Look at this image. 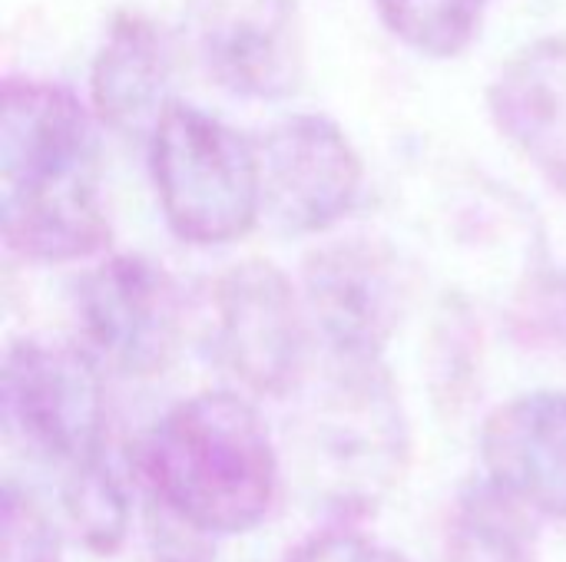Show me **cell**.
Listing matches in <instances>:
<instances>
[{"label": "cell", "instance_id": "8fae6325", "mask_svg": "<svg viewBox=\"0 0 566 562\" xmlns=\"http://www.w3.org/2000/svg\"><path fill=\"white\" fill-rule=\"evenodd\" d=\"M488 113L507 146L566 199V36L514 50L488 86Z\"/></svg>", "mask_w": 566, "mask_h": 562}, {"label": "cell", "instance_id": "ba28073f", "mask_svg": "<svg viewBox=\"0 0 566 562\" xmlns=\"http://www.w3.org/2000/svg\"><path fill=\"white\" fill-rule=\"evenodd\" d=\"M302 298L332 358L381 361L408 311V268L378 235H345L302 262Z\"/></svg>", "mask_w": 566, "mask_h": 562}, {"label": "cell", "instance_id": "d6986e66", "mask_svg": "<svg viewBox=\"0 0 566 562\" xmlns=\"http://www.w3.org/2000/svg\"><path fill=\"white\" fill-rule=\"evenodd\" d=\"M292 562H408L391 547L355 533V530H328L298 547Z\"/></svg>", "mask_w": 566, "mask_h": 562}, {"label": "cell", "instance_id": "277c9868", "mask_svg": "<svg viewBox=\"0 0 566 562\" xmlns=\"http://www.w3.org/2000/svg\"><path fill=\"white\" fill-rule=\"evenodd\" d=\"M146 146L159 212L179 242L219 248L255 229L262 215L259 139L186 99H172Z\"/></svg>", "mask_w": 566, "mask_h": 562}, {"label": "cell", "instance_id": "7a4b0ae2", "mask_svg": "<svg viewBox=\"0 0 566 562\" xmlns=\"http://www.w3.org/2000/svg\"><path fill=\"white\" fill-rule=\"evenodd\" d=\"M136 464L149 497L209 537L262 527L282 484L262 414L232 391H202L169 407Z\"/></svg>", "mask_w": 566, "mask_h": 562}, {"label": "cell", "instance_id": "6da1fadb", "mask_svg": "<svg viewBox=\"0 0 566 562\" xmlns=\"http://www.w3.org/2000/svg\"><path fill=\"white\" fill-rule=\"evenodd\" d=\"M99 119L66 83L7 76L0 99V232L10 255L70 265L109 245Z\"/></svg>", "mask_w": 566, "mask_h": 562}, {"label": "cell", "instance_id": "9c48e42d", "mask_svg": "<svg viewBox=\"0 0 566 562\" xmlns=\"http://www.w3.org/2000/svg\"><path fill=\"white\" fill-rule=\"evenodd\" d=\"M262 215L292 238L325 235L365 195V159L352 136L325 113H292L265 129Z\"/></svg>", "mask_w": 566, "mask_h": 562}, {"label": "cell", "instance_id": "ffe728a7", "mask_svg": "<svg viewBox=\"0 0 566 562\" xmlns=\"http://www.w3.org/2000/svg\"><path fill=\"white\" fill-rule=\"evenodd\" d=\"M517 308H527V325L534 321L541 335L566 344V272L531 282V295H521Z\"/></svg>", "mask_w": 566, "mask_h": 562}, {"label": "cell", "instance_id": "2e32d148", "mask_svg": "<svg viewBox=\"0 0 566 562\" xmlns=\"http://www.w3.org/2000/svg\"><path fill=\"white\" fill-rule=\"evenodd\" d=\"M63 507L86 550L109 556L123 547L129 530V500L106 457L66 474Z\"/></svg>", "mask_w": 566, "mask_h": 562}, {"label": "cell", "instance_id": "8992f818", "mask_svg": "<svg viewBox=\"0 0 566 562\" xmlns=\"http://www.w3.org/2000/svg\"><path fill=\"white\" fill-rule=\"evenodd\" d=\"M312 318L295 282L265 258H245L209 288L216 361L255 397H289L305 384Z\"/></svg>", "mask_w": 566, "mask_h": 562}, {"label": "cell", "instance_id": "30bf717a", "mask_svg": "<svg viewBox=\"0 0 566 562\" xmlns=\"http://www.w3.org/2000/svg\"><path fill=\"white\" fill-rule=\"evenodd\" d=\"M186 40L206 76L239 99L282 103L308 76L298 0H186Z\"/></svg>", "mask_w": 566, "mask_h": 562}, {"label": "cell", "instance_id": "5bb4252c", "mask_svg": "<svg viewBox=\"0 0 566 562\" xmlns=\"http://www.w3.org/2000/svg\"><path fill=\"white\" fill-rule=\"evenodd\" d=\"M444 562H541L531 507L491 477L471 480L448 517Z\"/></svg>", "mask_w": 566, "mask_h": 562}, {"label": "cell", "instance_id": "4fadbf2b", "mask_svg": "<svg viewBox=\"0 0 566 562\" xmlns=\"http://www.w3.org/2000/svg\"><path fill=\"white\" fill-rule=\"evenodd\" d=\"M172 46L163 26L143 13H116L90 66V106L116 136H149L176 99Z\"/></svg>", "mask_w": 566, "mask_h": 562}, {"label": "cell", "instance_id": "3957f363", "mask_svg": "<svg viewBox=\"0 0 566 562\" xmlns=\"http://www.w3.org/2000/svg\"><path fill=\"white\" fill-rule=\"evenodd\" d=\"M305 494L338 513L375 510L401 480L411 431L381 361L332 358L292 431Z\"/></svg>", "mask_w": 566, "mask_h": 562}, {"label": "cell", "instance_id": "ac0fdd59", "mask_svg": "<svg viewBox=\"0 0 566 562\" xmlns=\"http://www.w3.org/2000/svg\"><path fill=\"white\" fill-rule=\"evenodd\" d=\"M149 543H153V556L156 562H212L216 553L209 547V533H202L199 527L179 520L176 513H169L166 507H159L153 500L149 510Z\"/></svg>", "mask_w": 566, "mask_h": 562}, {"label": "cell", "instance_id": "52a82bcc", "mask_svg": "<svg viewBox=\"0 0 566 562\" xmlns=\"http://www.w3.org/2000/svg\"><path fill=\"white\" fill-rule=\"evenodd\" d=\"M73 318L80 344L99 368L123 378H156L179 351L186 301L159 262L116 252L80 275Z\"/></svg>", "mask_w": 566, "mask_h": 562}, {"label": "cell", "instance_id": "e0dca14e", "mask_svg": "<svg viewBox=\"0 0 566 562\" xmlns=\"http://www.w3.org/2000/svg\"><path fill=\"white\" fill-rule=\"evenodd\" d=\"M0 527V562H63L60 537L46 510L13 480L3 484Z\"/></svg>", "mask_w": 566, "mask_h": 562}, {"label": "cell", "instance_id": "7c38bea8", "mask_svg": "<svg viewBox=\"0 0 566 562\" xmlns=\"http://www.w3.org/2000/svg\"><path fill=\"white\" fill-rule=\"evenodd\" d=\"M481 460L488 477L534 513L566 523L564 391H534L501 404L484 421Z\"/></svg>", "mask_w": 566, "mask_h": 562}, {"label": "cell", "instance_id": "9a60e30c", "mask_svg": "<svg viewBox=\"0 0 566 562\" xmlns=\"http://www.w3.org/2000/svg\"><path fill=\"white\" fill-rule=\"evenodd\" d=\"M385 30L411 53L454 60L474 46L488 0H371Z\"/></svg>", "mask_w": 566, "mask_h": 562}, {"label": "cell", "instance_id": "5b68a950", "mask_svg": "<svg viewBox=\"0 0 566 562\" xmlns=\"http://www.w3.org/2000/svg\"><path fill=\"white\" fill-rule=\"evenodd\" d=\"M0 414L7 437L66 474L106 457L103 378L80 341H13L3 354Z\"/></svg>", "mask_w": 566, "mask_h": 562}]
</instances>
